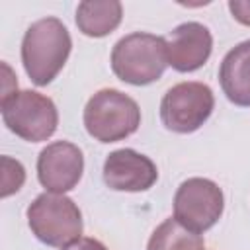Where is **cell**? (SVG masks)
Returning <instances> with one entry per match:
<instances>
[{"instance_id": "6da1fadb", "label": "cell", "mask_w": 250, "mask_h": 250, "mask_svg": "<svg viewBox=\"0 0 250 250\" xmlns=\"http://www.w3.org/2000/svg\"><path fill=\"white\" fill-rule=\"evenodd\" d=\"M70 47V33L59 18L33 21L21 41V62L31 82L47 86L64 66Z\"/></svg>"}, {"instance_id": "52a82bcc", "label": "cell", "mask_w": 250, "mask_h": 250, "mask_svg": "<svg viewBox=\"0 0 250 250\" xmlns=\"http://www.w3.org/2000/svg\"><path fill=\"white\" fill-rule=\"evenodd\" d=\"M225 197L221 188L207 178L182 182L174 195V219L193 232L211 229L223 215Z\"/></svg>"}, {"instance_id": "9c48e42d", "label": "cell", "mask_w": 250, "mask_h": 250, "mask_svg": "<svg viewBox=\"0 0 250 250\" xmlns=\"http://www.w3.org/2000/svg\"><path fill=\"white\" fill-rule=\"evenodd\" d=\"M156 178L154 162L133 148L113 150L104 162V182L115 191H145L152 188Z\"/></svg>"}, {"instance_id": "ba28073f", "label": "cell", "mask_w": 250, "mask_h": 250, "mask_svg": "<svg viewBox=\"0 0 250 250\" xmlns=\"http://www.w3.org/2000/svg\"><path fill=\"white\" fill-rule=\"evenodd\" d=\"M84 156L82 150L68 143L57 141L47 145L37 158V178L51 193H64L72 189L82 178Z\"/></svg>"}, {"instance_id": "3957f363", "label": "cell", "mask_w": 250, "mask_h": 250, "mask_svg": "<svg viewBox=\"0 0 250 250\" xmlns=\"http://www.w3.org/2000/svg\"><path fill=\"white\" fill-rule=\"evenodd\" d=\"M84 125L90 137L100 143H115L133 135L141 125V109L127 94L104 88L84 107Z\"/></svg>"}, {"instance_id": "30bf717a", "label": "cell", "mask_w": 250, "mask_h": 250, "mask_svg": "<svg viewBox=\"0 0 250 250\" xmlns=\"http://www.w3.org/2000/svg\"><path fill=\"white\" fill-rule=\"evenodd\" d=\"M168 64L180 72H191L203 66L213 49V37L203 23L186 21L164 37Z\"/></svg>"}, {"instance_id": "277c9868", "label": "cell", "mask_w": 250, "mask_h": 250, "mask_svg": "<svg viewBox=\"0 0 250 250\" xmlns=\"http://www.w3.org/2000/svg\"><path fill=\"white\" fill-rule=\"evenodd\" d=\"M31 232L49 246H68L82 234V213L64 193H41L27 207Z\"/></svg>"}, {"instance_id": "7c38bea8", "label": "cell", "mask_w": 250, "mask_h": 250, "mask_svg": "<svg viewBox=\"0 0 250 250\" xmlns=\"http://www.w3.org/2000/svg\"><path fill=\"white\" fill-rule=\"evenodd\" d=\"M121 16V2H80L76 8V25L88 37H104L119 25Z\"/></svg>"}, {"instance_id": "e0dca14e", "label": "cell", "mask_w": 250, "mask_h": 250, "mask_svg": "<svg viewBox=\"0 0 250 250\" xmlns=\"http://www.w3.org/2000/svg\"><path fill=\"white\" fill-rule=\"evenodd\" d=\"M2 70H4V80H2V100H6V98H10V96H14V94L18 92V90H14V88H18V82H16L12 70H10V66H8L6 62H2ZM2 100H0V102H2Z\"/></svg>"}, {"instance_id": "9a60e30c", "label": "cell", "mask_w": 250, "mask_h": 250, "mask_svg": "<svg viewBox=\"0 0 250 250\" xmlns=\"http://www.w3.org/2000/svg\"><path fill=\"white\" fill-rule=\"evenodd\" d=\"M229 10L234 16L236 21L250 25V2H242V0H230L229 2Z\"/></svg>"}, {"instance_id": "2e32d148", "label": "cell", "mask_w": 250, "mask_h": 250, "mask_svg": "<svg viewBox=\"0 0 250 250\" xmlns=\"http://www.w3.org/2000/svg\"><path fill=\"white\" fill-rule=\"evenodd\" d=\"M62 250H107L100 240L90 238V236H80L74 242H70L68 246H64Z\"/></svg>"}, {"instance_id": "5bb4252c", "label": "cell", "mask_w": 250, "mask_h": 250, "mask_svg": "<svg viewBox=\"0 0 250 250\" xmlns=\"http://www.w3.org/2000/svg\"><path fill=\"white\" fill-rule=\"evenodd\" d=\"M25 180V170L18 160L2 156V197L16 193Z\"/></svg>"}, {"instance_id": "4fadbf2b", "label": "cell", "mask_w": 250, "mask_h": 250, "mask_svg": "<svg viewBox=\"0 0 250 250\" xmlns=\"http://www.w3.org/2000/svg\"><path fill=\"white\" fill-rule=\"evenodd\" d=\"M205 242L201 234L186 229L176 219H166L160 223L148 238L146 250H203Z\"/></svg>"}, {"instance_id": "8fae6325", "label": "cell", "mask_w": 250, "mask_h": 250, "mask_svg": "<svg viewBox=\"0 0 250 250\" xmlns=\"http://www.w3.org/2000/svg\"><path fill=\"white\" fill-rule=\"evenodd\" d=\"M221 88L236 105H250V39L232 47L219 68Z\"/></svg>"}, {"instance_id": "7a4b0ae2", "label": "cell", "mask_w": 250, "mask_h": 250, "mask_svg": "<svg viewBox=\"0 0 250 250\" xmlns=\"http://www.w3.org/2000/svg\"><path fill=\"white\" fill-rule=\"evenodd\" d=\"M166 66V41L152 33H129L121 37L111 51V68L115 76L133 86H145L158 80Z\"/></svg>"}, {"instance_id": "8992f818", "label": "cell", "mask_w": 250, "mask_h": 250, "mask_svg": "<svg viewBox=\"0 0 250 250\" xmlns=\"http://www.w3.org/2000/svg\"><path fill=\"white\" fill-rule=\"evenodd\" d=\"M213 92L203 82H180L172 86L160 102V119L174 133H191L211 115Z\"/></svg>"}, {"instance_id": "5b68a950", "label": "cell", "mask_w": 250, "mask_h": 250, "mask_svg": "<svg viewBox=\"0 0 250 250\" xmlns=\"http://www.w3.org/2000/svg\"><path fill=\"white\" fill-rule=\"evenodd\" d=\"M2 119L12 133L29 143H39L49 139L57 131L59 113L51 98L21 90L0 102Z\"/></svg>"}]
</instances>
